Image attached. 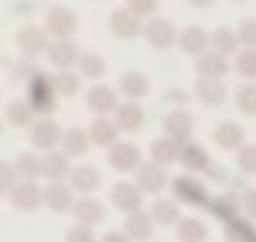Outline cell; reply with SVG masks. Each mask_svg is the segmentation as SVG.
Masks as SVG:
<instances>
[{
	"instance_id": "cell-1",
	"label": "cell",
	"mask_w": 256,
	"mask_h": 242,
	"mask_svg": "<svg viewBox=\"0 0 256 242\" xmlns=\"http://www.w3.org/2000/svg\"><path fill=\"white\" fill-rule=\"evenodd\" d=\"M240 66H242V70H244V73H256V54L242 56Z\"/></svg>"
},
{
	"instance_id": "cell-2",
	"label": "cell",
	"mask_w": 256,
	"mask_h": 242,
	"mask_svg": "<svg viewBox=\"0 0 256 242\" xmlns=\"http://www.w3.org/2000/svg\"><path fill=\"white\" fill-rule=\"evenodd\" d=\"M242 106L244 108H249V106L256 108V90H244L242 92Z\"/></svg>"
},
{
	"instance_id": "cell-3",
	"label": "cell",
	"mask_w": 256,
	"mask_h": 242,
	"mask_svg": "<svg viewBox=\"0 0 256 242\" xmlns=\"http://www.w3.org/2000/svg\"><path fill=\"white\" fill-rule=\"evenodd\" d=\"M254 153H256V150H252V156H244V160H242L247 167H256V156H254Z\"/></svg>"
},
{
	"instance_id": "cell-4",
	"label": "cell",
	"mask_w": 256,
	"mask_h": 242,
	"mask_svg": "<svg viewBox=\"0 0 256 242\" xmlns=\"http://www.w3.org/2000/svg\"><path fill=\"white\" fill-rule=\"evenodd\" d=\"M247 38H249V42H256V26H247Z\"/></svg>"
}]
</instances>
